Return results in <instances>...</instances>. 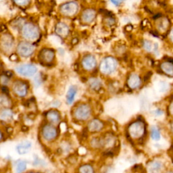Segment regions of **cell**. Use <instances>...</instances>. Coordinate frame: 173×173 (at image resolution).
Instances as JSON below:
<instances>
[{
  "label": "cell",
  "mask_w": 173,
  "mask_h": 173,
  "mask_svg": "<svg viewBox=\"0 0 173 173\" xmlns=\"http://www.w3.org/2000/svg\"><path fill=\"white\" fill-rule=\"evenodd\" d=\"M22 35L29 41H35L40 36V31L37 26L31 23H27L22 27Z\"/></svg>",
  "instance_id": "obj_1"
},
{
  "label": "cell",
  "mask_w": 173,
  "mask_h": 173,
  "mask_svg": "<svg viewBox=\"0 0 173 173\" xmlns=\"http://www.w3.org/2000/svg\"><path fill=\"white\" fill-rule=\"evenodd\" d=\"M91 110L89 105L86 104L78 105L74 111V117L78 121H86L91 116Z\"/></svg>",
  "instance_id": "obj_2"
},
{
  "label": "cell",
  "mask_w": 173,
  "mask_h": 173,
  "mask_svg": "<svg viewBox=\"0 0 173 173\" xmlns=\"http://www.w3.org/2000/svg\"><path fill=\"white\" fill-rule=\"evenodd\" d=\"M79 9L78 4L76 2H66L61 5L60 11L62 14L64 16L71 17L77 14Z\"/></svg>",
  "instance_id": "obj_3"
},
{
  "label": "cell",
  "mask_w": 173,
  "mask_h": 173,
  "mask_svg": "<svg viewBox=\"0 0 173 173\" xmlns=\"http://www.w3.org/2000/svg\"><path fill=\"white\" fill-rule=\"evenodd\" d=\"M14 47V39L10 33H3L0 38V48L5 53H10Z\"/></svg>",
  "instance_id": "obj_4"
},
{
  "label": "cell",
  "mask_w": 173,
  "mask_h": 173,
  "mask_svg": "<svg viewBox=\"0 0 173 173\" xmlns=\"http://www.w3.org/2000/svg\"><path fill=\"white\" fill-rule=\"evenodd\" d=\"M35 50V47L33 44L27 41L20 42L17 47V52L20 56L28 57L32 56Z\"/></svg>",
  "instance_id": "obj_5"
},
{
  "label": "cell",
  "mask_w": 173,
  "mask_h": 173,
  "mask_svg": "<svg viewBox=\"0 0 173 173\" xmlns=\"http://www.w3.org/2000/svg\"><path fill=\"white\" fill-rule=\"evenodd\" d=\"M42 137L46 141L51 142L54 141L58 135L57 128L51 125H46L44 126L41 131Z\"/></svg>",
  "instance_id": "obj_6"
},
{
  "label": "cell",
  "mask_w": 173,
  "mask_h": 173,
  "mask_svg": "<svg viewBox=\"0 0 173 173\" xmlns=\"http://www.w3.org/2000/svg\"><path fill=\"white\" fill-rule=\"evenodd\" d=\"M16 71L21 76L33 77L37 72V68L33 64H26L17 66Z\"/></svg>",
  "instance_id": "obj_7"
},
{
  "label": "cell",
  "mask_w": 173,
  "mask_h": 173,
  "mask_svg": "<svg viewBox=\"0 0 173 173\" xmlns=\"http://www.w3.org/2000/svg\"><path fill=\"white\" fill-rule=\"evenodd\" d=\"M12 89L14 94L19 97H25L28 94V85L23 81H16L13 83Z\"/></svg>",
  "instance_id": "obj_8"
},
{
  "label": "cell",
  "mask_w": 173,
  "mask_h": 173,
  "mask_svg": "<svg viewBox=\"0 0 173 173\" xmlns=\"http://www.w3.org/2000/svg\"><path fill=\"white\" fill-rule=\"evenodd\" d=\"M55 58V52L51 49L45 48L40 51L39 59L41 63L45 64H50Z\"/></svg>",
  "instance_id": "obj_9"
},
{
  "label": "cell",
  "mask_w": 173,
  "mask_h": 173,
  "mask_svg": "<svg viewBox=\"0 0 173 173\" xmlns=\"http://www.w3.org/2000/svg\"><path fill=\"white\" fill-rule=\"evenodd\" d=\"M116 68V62L111 57L104 59L100 66V70L104 74H110Z\"/></svg>",
  "instance_id": "obj_10"
},
{
  "label": "cell",
  "mask_w": 173,
  "mask_h": 173,
  "mask_svg": "<svg viewBox=\"0 0 173 173\" xmlns=\"http://www.w3.org/2000/svg\"><path fill=\"white\" fill-rule=\"evenodd\" d=\"M81 64L84 69L90 71L95 68L97 62L94 56L88 54L83 57Z\"/></svg>",
  "instance_id": "obj_11"
},
{
  "label": "cell",
  "mask_w": 173,
  "mask_h": 173,
  "mask_svg": "<svg viewBox=\"0 0 173 173\" xmlns=\"http://www.w3.org/2000/svg\"><path fill=\"white\" fill-rule=\"evenodd\" d=\"M32 148V143L29 141H23L17 145L16 150L20 156L28 154Z\"/></svg>",
  "instance_id": "obj_12"
},
{
  "label": "cell",
  "mask_w": 173,
  "mask_h": 173,
  "mask_svg": "<svg viewBox=\"0 0 173 173\" xmlns=\"http://www.w3.org/2000/svg\"><path fill=\"white\" fill-rule=\"evenodd\" d=\"M95 11L93 9L88 8L84 10L81 14V20L83 23L89 24L94 21L95 18Z\"/></svg>",
  "instance_id": "obj_13"
},
{
  "label": "cell",
  "mask_w": 173,
  "mask_h": 173,
  "mask_svg": "<svg viewBox=\"0 0 173 173\" xmlns=\"http://www.w3.org/2000/svg\"><path fill=\"white\" fill-rule=\"evenodd\" d=\"M70 32L69 26L64 23H58L56 26V33L60 37L65 38L68 35Z\"/></svg>",
  "instance_id": "obj_14"
},
{
  "label": "cell",
  "mask_w": 173,
  "mask_h": 173,
  "mask_svg": "<svg viewBox=\"0 0 173 173\" xmlns=\"http://www.w3.org/2000/svg\"><path fill=\"white\" fill-rule=\"evenodd\" d=\"M46 118L51 124H57L60 121V114L58 111L51 110L47 112Z\"/></svg>",
  "instance_id": "obj_15"
},
{
  "label": "cell",
  "mask_w": 173,
  "mask_h": 173,
  "mask_svg": "<svg viewBox=\"0 0 173 173\" xmlns=\"http://www.w3.org/2000/svg\"><path fill=\"white\" fill-rule=\"evenodd\" d=\"M103 128V124L97 119H94L88 124V130L91 132H99Z\"/></svg>",
  "instance_id": "obj_16"
},
{
  "label": "cell",
  "mask_w": 173,
  "mask_h": 173,
  "mask_svg": "<svg viewBox=\"0 0 173 173\" xmlns=\"http://www.w3.org/2000/svg\"><path fill=\"white\" fill-rule=\"evenodd\" d=\"M14 112L10 108H3L0 110V120L4 122H9L12 120Z\"/></svg>",
  "instance_id": "obj_17"
},
{
  "label": "cell",
  "mask_w": 173,
  "mask_h": 173,
  "mask_svg": "<svg viewBox=\"0 0 173 173\" xmlns=\"http://www.w3.org/2000/svg\"><path fill=\"white\" fill-rule=\"evenodd\" d=\"M27 162L24 159H19L15 162L14 170L16 173H24L27 169Z\"/></svg>",
  "instance_id": "obj_18"
},
{
  "label": "cell",
  "mask_w": 173,
  "mask_h": 173,
  "mask_svg": "<svg viewBox=\"0 0 173 173\" xmlns=\"http://www.w3.org/2000/svg\"><path fill=\"white\" fill-rule=\"evenodd\" d=\"M77 94V87L76 86H71L69 87L66 94V101L68 104H72L74 101L75 97Z\"/></svg>",
  "instance_id": "obj_19"
},
{
  "label": "cell",
  "mask_w": 173,
  "mask_h": 173,
  "mask_svg": "<svg viewBox=\"0 0 173 173\" xmlns=\"http://www.w3.org/2000/svg\"><path fill=\"white\" fill-rule=\"evenodd\" d=\"M77 173H95V169L90 164H83L78 167Z\"/></svg>",
  "instance_id": "obj_20"
},
{
  "label": "cell",
  "mask_w": 173,
  "mask_h": 173,
  "mask_svg": "<svg viewBox=\"0 0 173 173\" xmlns=\"http://www.w3.org/2000/svg\"><path fill=\"white\" fill-rule=\"evenodd\" d=\"M11 104V101L6 95H0V107L3 108H8Z\"/></svg>",
  "instance_id": "obj_21"
},
{
  "label": "cell",
  "mask_w": 173,
  "mask_h": 173,
  "mask_svg": "<svg viewBox=\"0 0 173 173\" xmlns=\"http://www.w3.org/2000/svg\"><path fill=\"white\" fill-rule=\"evenodd\" d=\"M89 85L91 89L97 91L101 87V83L98 79L93 78L89 81Z\"/></svg>",
  "instance_id": "obj_22"
},
{
  "label": "cell",
  "mask_w": 173,
  "mask_h": 173,
  "mask_svg": "<svg viewBox=\"0 0 173 173\" xmlns=\"http://www.w3.org/2000/svg\"><path fill=\"white\" fill-rule=\"evenodd\" d=\"M161 166L162 165L159 162H154L150 168L151 173H158V172H159V170L161 169Z\"/></svg>",
  "instance_id": "obj_23"
},
{
  "label": "cell",
  "mask_w": 173,
  "mask_h": 173,
  "mask_svg": "<svg viewBox=\"0 0 173 173\" xmlns=\"http://www.w3.org/2000/svg\"><path fill=\"white\" fill-rule=\"evenodd\" d=\"M10 82V77L7 74H3L0 77V83H1L2 85H6Z\"/></svg>",
  "instance_id": "obj_24"
},
{
  "label": "cell",
  "mask_w": 173,
  "mask_h": 173,
  "mask_svg": "<svg viewBox=\"0 0 173 173\" xmlns=\"http://www.w3.org/2000/svg\"><path fill=\"white\" fill-rule=\"evenodd\" d=\"M152 138L155 140H158L159 139V131L156 129V128H154L152 130Z\"/></svg>",
  "instance_id": "obj_25"
},
{
  "label": "cell",
  "mask_w": 173,
  "mask_h": 173,
  "mask_svg": "<svg viewBox=\"0 0 173 173\" xmlns=\"http://www.w3.org/2000/svg\"><path fill=\"white\" fill-rule=\"evenodd\" d=\"M33 166H41V165H45V162H44L43 160H42L41 159H39V158H36V159H34V161H33Z\"/></svg>",
  "instance_id": "obj_26"
},
{
  "label": "cell",
  "mask_w": 173,
  "mask_h": 173,
  "mask_svg": "<svg viewBox=\"0 0 173 173\" xmlns=\"http://www.w3.org/2000/svg\"><path fill=\"white\" fill-rule=\"evenodd\" d=\"M14 3L20 6H27L29 3H30V2L29 1H16V2H14Z\"/></svg>",
  "instance_id": "obj_27"
},
{
  "label": "cell",
  "mask_w": 173,
  "mask_h": 173,
  "mask_svg": "<svg viewBox=\"0 0 173 173\" xmlns=\"http://www.w3.org/2000/svg\"><path fill=\"white\" fill-rule=\"evenodd\" d=\"M3 133H2V132L1 131V130H0V141H2V139H3Z\"/></svg>",
  "instance_id": "obj_28"
},
{
  "label": "cell",
  "mask_w": 173,
  "mask_h": 173,
  "mask_svg": "<svg viewBox=\"0 0 173 173\" xmlns=\"http://www.w3.org/2000/svg\"><path fill=\"white\" fill-rule=\"evenodd\" d=\"M112 2L113 3H115V4H118V3H120V2H114H114Z\"/></svg>",
  "instance_id": "obj_29"
},
{
  "label": "cell",
  "mask_w": 173,
  "mask_h": 173,
  "mask_svg": "<svg viewBox=\"0 0 173 173\" xmlns=\"http://www.w3.org/2000/svg\"><path fill=\"white\" fill-rule=\"evenodd\" d=\"M0 68H1V63H0Z\"/></svg>",
  "instance_id": "obj_30"
},
{
  "label": "cell",
  "mask_w": 173,
  "mask_h": 173,
  "mask_svg": "<svg viewBox=\"0 0 173 173\" xmlns=\"http://www.w3.org/2000/svg\"><path fill=\"white\" fill-rule=\"evenodd\" d=\"M169 173H172V172H169Z\"/></svg>",
  "instance_id": "obj_31"
}]
</instances>
